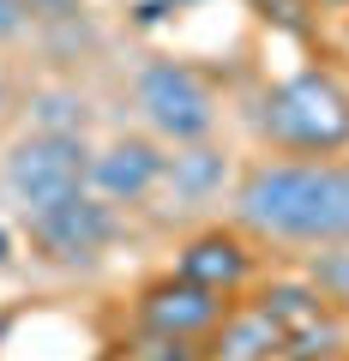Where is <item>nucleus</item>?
Listing matches in <instances>:
<instances>
[{"label": "nucleus", "mask_w": 349, "mask_h": 361, "mask_svg": "<svg viewBox=\"0 0 349 361\" xmlns=\"http://www.w3.org/2000/svg\"><path fill=\"white\" fill-rule=\"evenodd\" d=\"M235 211L271 241H349V163H259L235 187Z\"/></svg>", "instance_id": "f257e3e1"}, {"label": "nucleus", "mask_w": 349, "mask_h": 361, "mask_svg": "<svg viewBox=\"0 0 349 361\" xmlns=\"http://www.w3.org/2000/svg\"><path fill=\"white\" fill-rule=\"evenodd\" d=\"M307 283L319 289L331 307H349V241H331V253H319L307 265Z\"/></svg>", "instance_id": "f8f14e48"}, {"label": "nucleus", "mask_w": 349, "mask_h": 361, "mask_svg": "<svg viewBox=\"0 0 349 361\" xmlns=\"http://www.w3.org/2000/svg\"><path fill=\"white\" fill-rule=\"evenodd\" d=\"M259 307L271 313V319L283 325V331H295V325H307L313 313H325L331 301H325V295H319L313 283H271L265 295H259Z\"/></svg>", "instance_id": "9b49d317"}, {"label": "nucleus", "mask_w": 349, "mask_h": 361, "mask_svg": "<svg viewBox=\"0 0 349 361\" xmlns=\"http://www.w3.org/2000/svg\"><path fill=\"white\" fill-rule=\"evenodd\" d=\"M6 193L18 199L25 211L61 205V199L85 193L91 187V145L78 133H25V139L6 151Z\"/></svg>", "instance_id": "7ed1b4c3"}, {"label": "nucleus", "mask_w": 349, "mask_h": 361, "mask_svg": "<svg viewBox=\"0 0 349 361\" xmlns=\"http://www.w3.org/2000/svg\"><path fill=\"white\" fill-rule=\"evenodd\" d=\"M78 0H30V13H49V18H61V13H73Z\"/></svg>", "instance_id": "dca6fc26"}, {"label": "nucleus", "mask_w": 349, "mask_h": 361, "mask_svg": "<svg viewBox=\"0 0 349 361\" xmlns=\"http://www.w3.org/2000/svg\"><path fill=\"white\" fill-rule=\"evenodd\" d=\"M259 133L277 145V151L295 157H337L349 145V90L331 73L307 66V73H289L283 85H271L259 97Z\"/></svg>", "instance_id": "f03ea898"}, {"label": "nucleus", "mask_w": 349, "mask_h": 361, "mask_svg": "<svg viewBox=\"0 0 349 361\" xmlns=\"http://www.w3.org/2000/svg\"><path fill=\"white\" fill-rule=\"evenodd\" d=\"M133 90H139L145 121H151L163 139H175V145H193V139H205V133L217 127V97H211V85L187 61L139 66V85Z\"/></svg>", "instance_id": "20e7f679"}, {"label": "nucleus", "mask_w": 349, "mask_h": 361, "mask_svg": "<svg viewBox=\"0 0 349 361\" xmlns=\"http://www.w3.org/2000/svg\"><path fill=\"white\" fill-rule=\"evenodd\" d=\"M6 259H13V241H6V229H0V265H6Z\"/></svg>", "instance_id": "f3484780"}, {"label": "nucleus", "mask_w": 349, "mask_h": 361, "mask_svg": "<svg viewBox=\"0 0 349 361\" xmlns=\"http://www.w3.org/2000/svg\"><path fill=\"white\" fill-rule=\"evenodd\" d=\"M25 25H30V0H0V42L25 37Z\"/></svg>", "instance_id": "2eb2a0df"}, {"label": "nucleus", "mask_w": 349, "mask_h": 361, "mask_svg": "<svg viewBox=\"0 0 349 361\" xmlns=\"http://www.w3.org/2000/svg\"><path fill=\"white\" fill-rule=\"evenodd\" d=\"M175 271H181L187 283H205V289H217V295H235V289L253 277V247L235 229H205V235H193V241L181 247Z\"/></svg>", "instance_id": "6e6552de"}, {"label": "nucleus", "mask_w": 349, "mask_h": 361, "mask_svg": "<svg viewBox=\"0 0 349 361\" xmlns=\"http://www.w3.org/2000/svg\"><path fill=\"white\" fill-rule=\"evenodd\" d=\"M283 343H289V331L253 301V307L223 313V325L205 337V355L211 361H283Z\"/></svg>", "instance_id": "1a4fd4ad"}, {"label": "nucleus", "mask_w": 349, "mask_h": 361, "mask_svg": "<svg viewBox=\"0 0 349 361\" xmlns=\"http://www.w3.org/2000/svg\"><path fill=\"white\" fill-rule=\"evenodd\" d=\"M223 313H229V295H217V289H205V283H187L181 271L139 289V325L157 331V337L205 343V337L223 325Z\"/></svg>", "instance_id": "423d86ee"}, {"label": "nucleus", "mask_w": 349, "mask_h": 361, "mask_svg": "<svg viewBox=\"0 0 349 361\" xmlns=\"http://www.w3.org/2000/svg\"><path fill=\"white\" fill-rule=\"evenodd\" d=\"M319 6H343V0H319Z\"/></svg>", "instance_id": "6ab92c4d"}, {"label": "nucleus", "mask_w": 349, "mask_h": 361, "mask_svg": "<svg viewBox=\"0 0 349 361\" xmlns=\"http://www.w3.org/2000/svg\"><path fill=\"white\" fill-rule=\"evenodd\" d=\"M30 115H37L42 133H78L85 127V103H78L73 90H42L37 103H30Z\"/></svg>", "instance_id": "ddd939ff"}, {"label": "nucleus", "mask_w": 349, "mask_h": 361, "mask_svg": "<svg viewBox=\"0 0 349 361\" xmlns=\"http://www.w3.org/2000/svg\"><path fill=\"white\" fill-rule=\"evenodd\" d=\"M163 163L169 157L151 139H115L109 151H91V187L109 205H139L157 180H163Z\"/></svg>", "instance_id": "0eeeda50"}, {"label": "nucleus", "mask_w": 349, "mask_h": 361, "mask_svg": "<svg viewBox=\"0 0 349 361\" xmlns=\"http://www.w3.org/2000/svg\"><path fill=\"white\" fill-rule=\"evenodd\" d=\"M133 361H211L199 343H187V337H157V331H145V343H139V355Z\"/></svg>", "instance_id": "4468645a"}, {"label": "nucleus", "mask_w": 349, "mask_h": 361, "mask_svg": "<svg viewBox=\"0 0 349 361\" xmlns=\"http://www.w3.org/2000/svg\"><path fill=\"white\" fill-rule=\"evenodd\" d=\"M30 241L49 265H91L115 241V205L103 193H73L61 205L30 211Z\"/></svg>", "instance_id": "39448f33"}, {"label": "nucleus", "mask_w": 349, "mask_h": 361, "mask_svg": "<svg viewBox=\"0 0 349 361\" xmlns=\"http://www.w3.org/2000/svg\"><path fill=\"white\" fill-rule=\"evenodd\" d=\"M0 109H6V78H0Z\"/></svg>", "instance_id": "a211bd4d"}, {"label": "nucleus", "mask_w": 349, "mask_h": 361, "mask_svg": "<svg viewBox=\"0 0 349 361\" xmlns=\"http://www.w3.org/2000/svg\"><path fill=\"white\" fill-rule=\"evenodd\" d=\"M163 180L175 187V199H211L229 180V163H223V151H211V145H187L181 157H169L163 163Z\"/></svg>", "instance_id": "9d476101"}]
</instances>
